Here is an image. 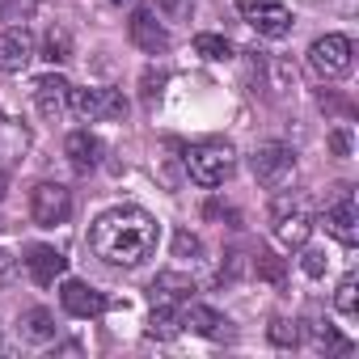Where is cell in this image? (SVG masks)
Instances as JSON below:
<instances>
[{
	"mask_svg": "<svg viewBox=\"0 0 359 359\" xmlns=\"http://www.w3.org/2000/svg\"><path fill=\"white\" fill-rule=\"evenodd\" d=\"M233 165H237V156L220 140H203V144H191L187 148V173H191V182H199L208 191L224 182V177L233 173Z\"/></svg>",
	"mask_w": 359,
	"mask_h": 359,
	"instance_id": "2",
	"label": "cell"
},
{
	"mask_svg": "<svg viewBox=\"0 0 359 359\" xmlns=\"http://www.w3.org/2000/svg\"><path fill=\"white\" fill-rule=\"evenodd\" d=\"M148 296H152V304H187L195 296V283L187 275H177V271H165V275L152 279Z\"/></svg>",
	"mask_w": 359,
	"mask_h": 359,
	"instance_id": "17",
	"label": "cell"
},
{
	"mask_svg": "<svg viewBox=\"0 0 359 359\" xmlns=\"http://www.w3.org/2000/svg\"><path fill=\"white\" fill-rule=\"evenodd\" d=\"M177 317H182V325H191L195 334H203V338H212V342H229V338H233V321H229L224 313L208 309V304L187 300V309L177 313Z\"/></svg>",
	"mask_w": 359,
	"mask_h": 359,
	"instance_id": "11",
	"label": "cell"
},
{
	"mask_svg": "<svg viewBox=\"0 0 359 359\" xmlns=\"http://www.w3.org/2000/svg\"><path fill=\"white\" fill-rule=\"evenodd\" d=\"M30 60H34V34L26 26H9L0 34V68L5 72H26Z\"/></svg>",
	"mask_w": 359,
	"mask_h": 359,
	"instance_id": "12",
	"label": "cell"
},
{
	"mask_svg": "<svg viewBox=\"0 0 359 359\" xmlns=\"http://www.w3.org/2000/svg\"><path fill=\"white\" fill-rule=\"evenodd\" d=\"M300 250H304V245H300ZM300 266H304L309 279H321V275H325V250H304Z\"/></svg>",
	"mask_w": 359,
	"mask_h": 359,
	"instance_id": "26",
	"label": "cell"
},
{
	"mask_svg": "<svg viewBox=\"0 0 359 359\" xmlns=\"http://www.w3.org/2000/svg\"><path fill=\"white\" fill-rule=\"evenodd\" d=\"M18 330H22L26 342H51V338H55V317H51L47 309H26V313L18 317Z\"/></svg>",
	"mask_w": 359,
	"mask_h": 359,
	"instance_id": "19",
	"label": "cell"
},
{
	"mask_svg": "<svg viewBox=\"0 0 359 359\" xmlns=\"http://www.w3.org/2000/svg\"><path fill=\"white\" fill-rule=\"evenodd\" d=\"M330 148H334V156H346V152H351V135H346V127H338V131L330 135Z\"/></svg>",
	"mask_w": 359,
	"mask_h": 359,
	"instance_id": "29",
	"label": "cell"
},
{
	"mask_svg": "<svg viewBox=\"0 0 359 359\" xmlns=\"http://www.w3.org/2000/svg\"><path fill=\"white\" fill-rule=\"evenodd\" d=\"M351 55H355V47H351L346 34H321V39L309 47V68H313L321 81H338V76L351 72Z\"/></svg>",
	"mask_w": 359,
	"mask_h": 359,
	"instance_id": "4",
	"label": "cell"
},
{
	"mask_svg": "<svg viewBox=\"0 0 359 359\" xmlns=\"http://www.w3.org/2000/svg\"><path fill=\"white\" fill-rule=\"evenodd\" d=\"M43 60H51V64L72 60V34H68L64 26H51V30L43 34Z\"/></svg>",
	"mask_w": 359,
	"mask_h": 359,
	"instance_id": "21",
	"label": "cell"
},
{
	"mask_svg": "<svg viewBox=\"0 0 359 359\" xmlns=\"http://www.w3.org/2000/svg\"><path fill=\"white\" fill-rule=\"evenodd\" d=\"M30 216H34V224H43V229L64 224V220L72 216V195H68V187H60V182H39V187L30 191Z\"/></svg>",
	"mask_w": 359,
	"mask_h": 359,
	"instance_id": "7",
	"label": "cell"
},
{
	"mask_svg": "<svg viewBox=\"0 0 359 359\" xmlns=\"http://www.w3.org/2000/svg\"><path fill=\"white\" fill-rule=\"evenodd\" d=\"M177 330H182V317H177V304H152V317H148V338H177Z\"/></svg>",
	"mask_w": 359,
	"mask_h": 359,
	"instance_id": "20",
	"label": "cell"
},
{
	"mask_svg": "<svg viewBox=\"0 0 359 359\" xmlns=\"http://www.w3.org/2000/svg\"><path fill=\"white\" fill-rule=\"evenodd\" d=\"M254 271H258L262 279H271V283H283V258H275V254H266V250L254 258Z\"/></svg>",
	"mask_w": 359,
	"mask_h": 359,
	"instance_id": "25",
	"label": "cell"
},
{
	"mask_svg": "<svg viewBox=\"0 0 359 359\" xmlns=\"http://www.w3.org/2000/svg\"><path fill=\"white\" fill-rule=\"evenodd\" d=\"M173 254H177V258L199 254V237H195V233H177V237H173Z\"/></svg>",
	"mask_w": 359,
	"mask_h": 359,
	"instance_id": "28",
	"label": "cell"
},
{
	"mask_svg": "<svg viewBox=\"0 0 359 359\" xmlns=\"http://www.w3.org/2000/svg\"><path fill=\"white\" fill-rule=\"evenodd\" d=\"M60 304H64V313H72V317H102V313L110 309V300H106L93 283H85V279H64Z\"/></svg>",
	"mask_w": 359,
	"mask_h": 359,
	"instance_id": "10",
	"label": "cell"
},
{
	"mask_svg": "<svg viewBox=\"0 0 359 359\" xmlns=\"http://www.w3.org/2000/svg\"><path fill=\"white\" fill-rule=\"evenodd\" d=\"M110 5H131V0H110Z\"/></svg>",
	"mask_w": 359,
	"mask_h": 359,
	"instance_id": "31",
	"label": "cell"
},
{
	"mask_svg": "<svg viewBox=\"0 0 359 359\" xmlns=\"http://www.w3.org/2000/svg\"><path fill=\"white\" fill-rule=\"evenodd\" d=\"M89 250L106 266H140L156 250V220L144 208H110L93 220Z\"/></svg>",
	"mask_w": 359,
	"mask_h": 359,
	"instance_id": "1",
	"label": "cell"
},
{
	"mask_svg": "<svg viewBox=\"0 0 359 359\" xmlns=\"http://www.w3.org/2000/svg\"><path fill=\"white\" fill-rule=\"evenodd\" d=\"M250 165H254V177L266 191H283L292 182V173H296V152L287 144H262L250 156Z\"/></svg>",
	"mask_w": 359,
	"mask_h": 359,
	"instance_id": "5",
	"label": "cell"
},
{
	"mask_svg": "<svg viewBox=\"0 0 359 359\" xmlns=\"http://www.w3.org/2000/svg\"><path fill=\"white\" fill-rule=\"evenodd\" d=\"M317 342H321V346H330V351H342V355H351V342H346V338H338L330 325H321V330H317Z\"/></svg>",
	"mask_w": 359,
	"mask_h": 359,
	"instance_id": "27",
	"label": "cell"
},
{
	"mask_svg": "<svg viewBox=\"0 0 359 359\" xmlns=\"http://www.w3.org/2000/svg\"><path fill=\"white\" fill-rule=\"evenodd\" d=\"M68 110H76L89 123H114V118L127 114V97H123V89H106V85H97V89H72L68 93Z\"/></svg>",
	"mask_w": 359,
	"mask_h": 359,
	"instance_id": "3",
	"label": "cell"
},
{
	"mask_svg": "<svg viewBox=\"0 0 359 359\" xmlns=\"http://www.w3.org/2000/svg\"><path fill=\"white\" fill-rule=\"evenodd\" d=\"M334 309H338L342 317H355V313H359V279H355V275H346V279L338 283V292H334Z\"/></svg>",
	"mask_w": 359,
	"mask_h": 359,
	"instance_id": "23",
	"label": "cell"
},
{
	"mask_svg": "<svg viewBox=\"0 0 359 359\" xmlns=\"http://www.w3.org/2000/svg\"><path fill=\"white\" fill-rule=\"evenodd\" d=\"M266 334H271V342H275V346H296V342H300V321H287V317H275Z\"/></svg>",
	"mask_w": 359,
	"mask_h": 359,
	"instance_id": "24",
	"label": "cell"
},
{
	"mask_svg": "<svg viewBox=\"0 0 359 359\" xmlns=\"http://www.w3.org/2000/svg\"><path fill=\"white\" fill-rule=\"evenodd\" d=\"M26 266H30V279L47 287V283H55V279L68 271V258H64L55 245H34L30 258H26Z\"/></svg>",
	"mask_w": 359,
	"mask_h": 359,
	"instance_id": "16",
	"label": "cell"
},
{
	"mask_svg": "<svg viewBox=\"0 0 359 359\" xmlns=\"http://www.w3.org/2000/svg\"><path fill=\"white\" fill-rule=\"evenodd\" d=\"M241 18L262 39H283L292 30V13L279 5V0H241Z\"/></svg>",
	"mask_w": 359,
	"mask_h": 359,
	"instance_id": "9",
	"label": "cell"
},
{
	"mask_svg": "<svg viewBox=\"0 0 359 359\" xmlns=\"http://www.w3.org/2000/svg\"><path fill=\"white\" fill-rule=\"evenodd\" d=\"M271 220H275V237L283 245H292V250L309 245V237H313V212H309L304 199H279Z\"/></svg>",
	"mask_w": 359,
	"mask_h": 359,
	"instance_id": "6",
	"label": "cell"
},
{
	"mask_svg": "<svg viewBox=\"0 0 359 359\" xmlns=\"http://www.w3.org/2000/svg\"><path fill=\"white\" fill-rule=\"evenodd\" d=\"M195 55H203V60H229L233 43L224 34H195Z\"/></svg>",
	"mask_w": 359,
	"mask_h": 359,
	"instance_id": "22",
	"label": "cell"
},
{
	"mask_svg": "<svg viewBox=\"0 0 359 359\" xmlns=\"http://www.w3.org/2000/svg\"><path fill=\"white\" fill-rule=\"evenodd\" d=\"M68 93H72V85L64 81V76H39L34 81V102H39V110L47 114V118H60L64 110H68Z\"/></svg>",
	"mask_w": 359,
	"mask_h": 359,
	"instance_id": "15",
	"label": "cell"
},
{
	"mask_svg": "<svg viewBox=\"0 0 359 359\" xmlns=\"http://www.w3.org/2000/svg\"><path fill=\"white\" fill-rule=\"evenodd\" d=\"M321 224H325V233L338 241V245H359V212H355V199H351V187H338V195H334V203L325 208V216H321Z\"/></svg>",
	"mask_w": 359,
	"mask_h": 359,
	"instance_id": "8",
	"label": "cell"
},
{
	"mask_svg": "<svg viewBox=\"0 0 359 359\" xmlns=\"http://www.w3.org/2000/svg\"><path fill=\"white\" fill-rule=\"evenodd\" d=\"M127 34H131V43H135L140 51H148V55H161V51L169 47V30H165V22H161L152 9H140V13L131 18Z\"/></svg>",
	"mask_w": 359,
	"mask_h": 359,
	"instance_id": "13",
	"label": "cell"
},
{
	"mask_svg": "<svg viewBox=\"0 0 359 359\" xmlns=\"http://www.w3.org/2000/svg\"><path fill=\"white\" fill-rule=\"evenodd\" d=\"M5 191H9V173L0 169V199H5Z\"/></svg>",
	"mask_w": 359,
	"mask_h": 359,
	"instance_id": "30",
	"label": "cell"
},
{
	"mask_svg": "<svg viewBox=\"0 0 359 359\" xmlns=\"http://www.w3.org/2000/svg\"><path fill=\"white\" fill-rule=\"evenodd\" d=\"M30 127L22 118L0 114V165H22V156L30 152Z\"/></svg>",
	"mask_w": 359,
	"mask_h": 359,
	"instance_id": "14",
	"label": "cell"
},
{
	"mask_svg": "<svg viewBox=\"0 0 359 359\" xmlns=\"http://www.w3.org/2000/svg\"><path fill=\"white\" fill-rule=\"evenodd\" d=\"M64 152H68V161H72L76 173H89V169H97V161H102V140H97L93 131H72L68 144H64Z\"/></svg>",
	"mask_w": 359,
	"mask_h": 359,
	"instance_id": "18",
	"label": "cell"
}]
</instances>
